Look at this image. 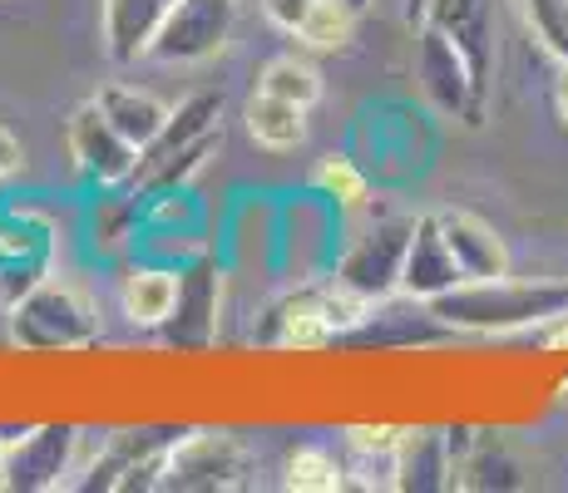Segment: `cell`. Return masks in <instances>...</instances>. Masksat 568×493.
Here are the masks:
<instances>
[{
    "label": "cell",
    "instance_id": "1",
    "mask_svg": "<svg viewBox=\"0 0 568 493\" xmlns=\"http://www.w3.org/2000/svg\"><path fill=\"white\" fill-rule=\"evenodd\" d=\"M430 311L450 331L505 336V331H524V326L568 321V281H515V277L460 281V287L435 296Z\"/></svg>",
    "mask_w": 568,
    "mask_h": 493
},
{
    "label": "cell",
    "instance_id": "2",
    "mask_svg": "<svg viewBox=\"0 0 568 493\" xmlns=\"http://www.w3.org/2000/svg\"><path fill=\"white\" fill-rule=\"evenodd\" d=\"M371 311L366 296H356L346 281H312L302 291H287L282 301L267 306L257 326L262 346H282V350H316V346H342L346 336L362 326V316Z\"/></svg>",
    "mask_w": 568,
    "mask_h": 493
},
{
    "label": "cell",
    "instance_id": "3",
    "mask_svg": "<svg viewBox=\"0 0 568 493\" xmlns=\"http://www.w3.org/2000/svg\"><path fill=\"white\" fill-rule=\"evenodd\" d=\"M253 454L237 434L227 430H189L169 440L159 459V484L154 489H179V493H227L247 484Z\"/></svg>",
    "mask_w": 568,
    "mask_h": 493
},
{
    "label": "cell",
    "instance_id": "4",
    "mask_svg": "<svg viewBox=\"0 0 568 493\" xmlns=\"http://www.w3.org/2000/svg\"><path fill=\"white\" fill-rule=\"evenodd\" d=\"M10 336L26 350H80L100 336V316L80 287L45 277L10 311Z\"/></svg>",
    "mask_w": 568,
    "mask_h": 493
},
{
    "label": "cell",
    "instance_id": "5",
    "mask_svg": "<svg viewBox=\"0 0 568 493\" xmlns=\"http://www.w3.org/2000/svg\"><path fill=\"white\" fill-rule=\"evenodd\" d=\"M415 80H420V94L430 99L440 114L465 119V124H485V104L489 94L479 90L475 70H469L465 50L445 35L440 25L420 20V45H415Z\"/></svg>",
    "mask_w": 568,
    "mask_h": 493
},
{
    "label": "cell",
    "instance_id": "6",
    "mask_svg": "<svg viewBox=\"0 0 568 493\" xmlns=\"http://www.w3.org/2000/svg\"><path fill=\"white\" fill-rule=\"evenodd\" d=\"M233 20H237V0H173L159 35L149 40L144 60L154 64L213 60L227 45V35H233Z\"/></svg>",
    "mask_w": 568,
    "mask_h": 493
},
{
    "label": "cell",
    "instance_id": "7",
    "mask_svg": "<svg viewBox=\"0 0 568 493\" xmlns=\"http://www.w3.org/2000/svg\"><path fill=\"white\" fill-rule=\"evenodd\" d=\"M64 144H70V158L80 168V178L100 183V188H114V183H134L139 173V148L119 134L114 124L104 119V109L94 104H80L64 124Z\"/></svg>",
    "mask_w": 568,
    "mask_h": 493
},
{
    "label": "cell",
    "instance_id": "8",
    "mask_svg": "<svg viewBox=\"0 0 568 493\" xmlns=\"http://www.w3.org/2000/svg\"><path fill=\"white\" fill-rule=\"evenodd\" d=\"M80 430L74 424H36L16 444H6V489L10 493H45L70 484Z\"/></svg>",
    "mask_w": 568,
    "mask_h": 493
},
{
    "label": "cell",
    "instance_id": "9",
    "mask_svg": "<svg viewBox=\"0 0 568 493\" xmlns=\"http://www.w3.org/2000/svg\"><path fill=\"white\" fill-rule=\"evenodd\" d=\"M406 243L410 223L406 217H386L366 237H356V247L346 251V261L336 267V281H346L366 301H386L390 291H400V267H406Z\"/></svg>",
    "mask_w": 568,
    "mask_h": 493
},
{
    "label": "cell",
    "instance_id": "10",
    "mask_svg": "<svg viewBox=\"0 0 568 493\" xmlns=\"http://www.w3.org/2000/svg\"><path fill=\"white\" fill-rule=\"evenodd\" d=\"M450 459H455V489H524V459L505 434H475V430H450Z\"/></svg>",
    "mask_w": 568,
    "mask_h": 493
},
{
    "label": "cell",
    "instance_id": "11",
    "mask_svg": "<svg viewBox=\"0 0 568 493\" xmlns=\"http://www.w3.org/2000/svg\"><path fill=\"white\" fill-rule=\"evenodd\" d=\"M460 261H455L450 243H445L435 213L415 217L410 223V243H406V267H400V291L415 301H435L440 291L460 287Z\"/></svg>",
    "mask_w": 568,
    "mask_h": 493
},
{
    "label": "cell",
    "instance_id": "12",
    "mask_svg": "<svg viewBox=\"0 0 568 493\" xmlns=\"http://www.w3.org/2000/svg\"><path fill=\"white\" fill-rule=\"evenodd\" d=\"M425 20L440 25L465 50L479 90L489 94V70H495V0H430Z\"/></svg>",
    "mask_w": 568,
    "mask_h": 493
},
{
    "label": "cell",
    "instance_id": "13",
    "mask_svg": "<svg viewBox=\"0 0 568 493\" xmlns=\"http://www.w3.org/2000/svg\"><path fill=\"white\" fill-rule=\"evenodd\" d=\"M445 243H450L455 261H460L465 281H489V277H509V247L485 217L465 213V207H440L435 213Z\"/></svg>",
    "mask_w": 568,
    "mask_h": 493
},
{
    "label": "cell",
    "instance_id": "14",
    "mask_svg": "<svg viewBox=\"0 0 568 493\" xmlns=\"http://www.w3.org/2000/svg\"><path fill=\"white\" fill-rule=\"evenodd\" d=\"M440 336H450V326L430 311V301H415V296H410V306L371 301V311L362 316V326H356L342 346L396 350V346H430V341H440Z\"/></svg>",
    "mask_w": 568,
    "mask_h": 493
},
{
    "label": "cell",
    "instance_id": "15",
    "mask_svg": "<svg viewBox=\"0 0 568 493\" xmlns=\"http://www.w3.org/2000/svg\"><path fill=\"white\" fill-rule=\"evenodd\" d=\"M173 10V0H100V40L104 54L114 64L144 60L149 40L159 35L163 16Z\"/></svg>",
    "mask_w": 568,
    "mask_h": 493
},
{
    "label": "cell",
    "instance_id": "16",
    "mask_svg": "<svg viewBox=\"0 0 568 493\" xmlns=\"http://www.w3.org/2000/svg\"><path fill=\"white\" fill-rule=\"evenodd\" d=\"M169 341L179 346H207L217 331V271L213 261H193L189 271H179V306L169 316Z\"/></svg>",
    "mask_w": 568,
    "mask_h": 493
},
{
    "label": "cell",
    "instance_id": "17",
    "mask_svg": "<svg viewBox=\"0 0 568 493\" xmlns=\"http://www.w3.org/2000/svg\"><path fill=\"white\" fill-rule=\"evenodd\" d=\"M346 484L356 489H396L400 474V430L390 424H356L346 430Z\"/></svg>",
    "mask_w": 568,
    "mask_h": 493
},
{
    "label": "cell",
    "instance_id": "18",
    "mask_svg": "<svg viewBox=\"0 0 568 493\" xmlns=\"http://www.w3.org/2000/svg\"><path fill=\"white\" fill-rule=\"evenodd\" d=\"M396 489H415V493L455 489L450 430H400V474H396Z\"/></svg>",
    "mask_w": 568,
    "mask_h": 493
},
{
    "label": "cell",
    "instance_id": "19",
    "mask_svg": "<svg viewBox=\"0 0 568 493\" xmlns=\"http://www.w3.org/2000/svg\"><path fill=\"white\" fill-rule=\"evenodd\" d=\"M94 104L104 109V119L119 129V134L129 138L139 153H144L154 138L163 134V124H169V104L154 99L149 90H134V84H104L100 94H94Z\"/></svg>",
    "mask_w": 568,
    "mask_h": 493
},
{
    "label": "cell",
    "instance_id": "20",
    "mask_svg": "<svg viewBox=\"0 0 568 493\" xmlns=\"http://www.w3.org/2000/svg\"><path fill=\"white\" fill-rule=\"evenodd\" d=\"M217 114H223V94H213V90L189 94L179 109H169L163 134L139 153V168H149V163H159V158H169V153H179V148L199 144V138H207V134H217Z\"/></svg>",
    "mask_w": 568,
    "mask_h": 493
},
{
    "label": "cell",
    "instance_id": "21",
    "mask_svg": "<svg viewBox=\"0 0 568 493\" xmlns=\"http://www.w3.org/2000/svg\"><path fill=\"white\" fill-rule=\"evenodd\" d=\"M119 306L134 326L154 331V326H169L173 306H179V271L169 267H134L119 287Z\"/></svg>",
    "mask_w": 568,
    "mask_h": 493
},
{
    "label": "cell",
    "instance_id": "22",
    "mask_svg": "<svg viewBox=\"0 0 568 493\" xmlns=\"http://www.w3.org/2000/svg\"><path fill=\"white\" fill-rule=\"evenodd\" d=\"M247 134L267 153H292L307 144V109L272 94H253L247 99Z\"/></svg>",
    "mask_w": 568,
    "mask_h": 493
},
{
    "label": "cell",
    "instance_id": "23",
    "mask_svg": "<svg viewBox=\"0 0 568 493\" xmlns=\"http://www.w3.org/2000/svg\"><path fill=\"white\" fill-rule=\"evenodd\" d=\"M257 94H272V99H287V104L312 109L316 99H322V74H316L307 60H297V54H277V60L262 64Z\"/></svg>",
    "mask_w": 568,
    "mask_h": 493
},
{
    "label": "cell",
    "instance_id": "24",
    "mask_svg": "<svg viewBox=\"0 0 568 493\" xmlns=\"http://www.w3.org/2000/svg\"><path fill=\"white\" fill-rule=\"evenodd\" d=\"M292 493H336L346 489V464L332 454V449H297V454L287 459V479H282Z\"/></svg>",
    "mask_w": 568,
    "mask_h": 493
},
{
    "label": "cell",
    "instance_id": "25",
    "mask_svg": "<svg viewBox=\"0 0 568 493\" xmlns=\"http://www.w3.org/2000/svg\"><path fill=\"white\" fill-rule=\"evenodd\" d=\"M352 30H356V10H346L342 0H316L307 25L297 30V40L312 50H346L352 45Z\"/></svg>",
    "mask_w": 568,
    "mask_h": 493
},
{
    "label": "cell",
    "instance_id": "26",
    "mask_svg": "<svg viewBox=\"0 0 568 493\" xmlns=\"http://www.w3.org/2000/svg\"><path fill=\"white\" fill-rule=\"evenodd\" d=\"M524 25L559 64H568V0H519Z\"/></svg>",
    "mask_w": 568,
    "mask_h": 493
},
{
    "label": "cell",
    "instance_id": "27",
    "mask_svg": "<svg viewBox=\"0 0 568 493\" xmlns=\"http://www.w3.org/2000/svg\"><path fill=\"white\" fill-rule=\"evenodd\" d=\"M316 183L332 197H342V203H362L366 197V183H362V173L352 168V158H326L322 168H316Z\"/></svg>",
    "mask_w": 568,
    "mask_h": 493
},
{
    "label": "cell",
    "instance_id": "28",
    "mask_svg": "<svg viewBox=\"0 0 568 493\" xmlns=\"http://www.w3.org/2000/svg\"><path fill=\"white\" fill-rule=\"evenodd\" d=\"M312 6H316V0H262V16H267L277 30H287V35H297V30L307 25Z\"/></svg>",
    "mask_w": 568,
    "mask_h": 493
},
{
    "label": "cell",
    "instance_id": "29",
    "mask_svg": "<svg viewBox=\"0 0 568 493\" xmlns=\"http://www.w3.org/2000/svg\"><path fill=\"white\" fill-rule=\"evenodd\" d=\"M20 168H26V148H20V138L10 134L6 124H0V183L16 178Z\"/></svg>",
    "mask_w": 568,
    "mask_h": 493
},
{
    "label": "cell",
    "instance_id": "30",
    "mask_svg": "<svg viewBox=\"0 0 568 493\" xmlns=\"http://www.w3.org/2000/svg\"><path fill=\"white\" fill-rule=\"evenodd\" d=\"M554 99H559V114L568 124V64H559V90H554Z\"/></svg>",
    "mask_w": 568,
    "mask_h": 493
},
{
    "label": "cell",
    "instance_id": "31",
    "mask_svg": "<svg viewBox=\"0 0 568 493\" xmlns=\"http://www.w3.org/2000/svg\"><path fill=\"white\" fill-rule=\"evenodd\" d=\"M425 10H430V0H406V16L410 20H425Z\"/></svg>",
    "mask_w": 568,
    "mask_h": 493
},
{
    "label": "cell",
    "instance_id": "32",
    "mask_svg": "<svg viewBox=\"0 0 568 493\" xmlns=\"http://www.w3.org/2000/svg\"><path fill=\"white\" fill-rule=\"evenodd\" d=\"M342 6H346V10H356V16H362V10H371V6H376V0H342Z\"/></svg>",
    "mask_w": 568,
    "mask_h": 493
},
{
    "label": "cell",
    "instance_id": "33",
    "mask_svg": "<svg viewBox=\"0 0 568 493\" xmlns=\"http://www.w3.org/2000/svg\"><path fill=\"white\" fill-rule=\"evenodd\" d=\"M0 489H6V444H0Z\"/></svg>",
    "mask_w": 568,
    "mask_h": 493
}]
</instances>
